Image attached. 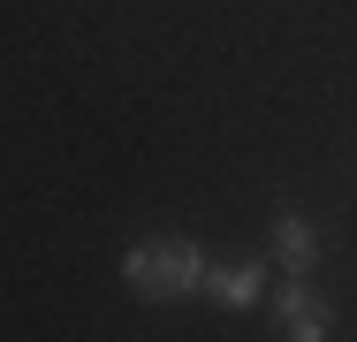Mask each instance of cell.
<instances>
[{
    "label": "cell",
    "instance_id": "1",
    "mask_svg": "<svg viewBox=\"0 0 357 342\" xmlns=\"http://www.w3.org/2000/svg\"><path fill=\"white\" fill-rule=\"evenodd\" d=\"M213 267V251L198 244V236H137V244H122V289L137 297V304H175V297H198V281Z\"/></svg>",
    "mask_w": 357,
    "mask_h": 342
},
{
    "label": "cell",
    "instance_id": "2",
    "mask_svg": "<svg viewBox=\"0 0 357 342\" xmlns=\"http://www.w3.org/2000/svg\"><path fill=\"white\" fill-rule=\"evenodd\" d=\"M274 327L289 342H327L335 335V304L312 289V274H289V289L274 297Z\"/></svg>",
    "mask_w": 357,
    "mask_h": 342
},
{
    "label": "cell",
    "instance_id": "3",
    "mask_svg": "<svg viewBox=\"0 0 357 342\" xmlns=\"http://www.w3.org/2000/svg\"><path fill=\"white\" fill-rule=\"evenodd\" d=\"M198 297H213L220 312H251L266 297V259H213L206 281H198Z\"/></svg>",
    "mask_w": 357,
    "mask_h": 342
},
{
    "label": "cell",
    "instance_id": "4",
    "mask_svg": "<svg viewBox=\"0 0 357 342\" xmlns=\"http://www.w3.org/2000/svg\"><path fill=\"white\" fill-rule=\"evenodd\" d=\"M266 251H274V267H289V274H312L319 259H327L319 228H312L296 205H282V213H274V228H266Z\"/></svg>",
    "mask_w": 357,
    "mask_h": 342
}]
</instances>
